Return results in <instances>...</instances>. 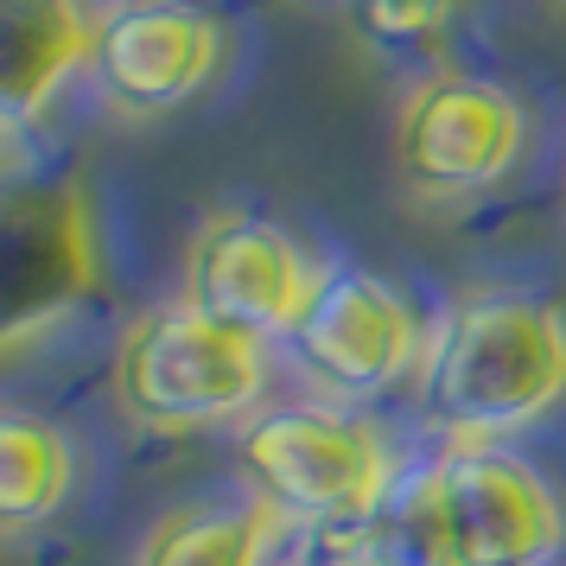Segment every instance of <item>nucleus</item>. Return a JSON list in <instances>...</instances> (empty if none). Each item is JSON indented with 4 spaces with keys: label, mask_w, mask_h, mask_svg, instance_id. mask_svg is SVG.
<instances>
[{
    "label": "nucleus",
    "mask_w": 566,
    "mask_h": 566,
    "mask_svg": "<svg viewBox=\"0 0 566 566\" xmlns=\"http://www.w3.org/2000/svg\"><path fill=\"white\" fill-rule=\"evenodd\" d=\"M471 0H350L357 32L382 57H439L464 27Z\"/></svg>",
    "instance_id": "13"
},
{
    "label": "nucleus",
    "mask_w": 566,
    "mask_h": 566,
    "mask_svg": "<svg viewBox=\"0 0 566 566\" xmlns=\"http://www.w3.org/2000/svg\"><path fill=\"white\" fill-rule=\"evenodd\" d=\"M408 388L439 439L510 446L566 408V306L535 286H464L427 325Z\"/></svg>",
    "instance_id": "1"
},
{
    "label": "nucleus",
    "mask_w": 566,
    "mask_h": 566,
    "mask_svg": "<svg viewBox=\"0 0 566 566\" xmlns=\"http://www.w3.org/2000/svg\"><path fill=\"white\" fill-rule=\"evenodd\" d=\"M318 274L325 268L286 223L242 205L210 210L185 249V300L261 344L293 337V325L306 318L312 293H318Z\"/></svg>",
    "instance_id": "9"
},
{
    "label": "nucleus",
    "mask_w": 566,
    "mask_h": 566,
    "mask_svg": "<svg viewBox=\"0 0 566 566\" xmlns=\"http://www.w3.org/2000/svg\"><path fill=\"white\" fill-rule=\"evenodd\" d=\"M268 350L274 344L210 318L179 293V300L128 318V332L115 337V408L140 433L166 439L255 420L268 376H274Z\"/></svg>",
    "instance_id": "4"
},
{
    "label": "nucleus",
    "mask_w": 566,
    "mask_h": 566,
    "mask_svg": "<svg viewBox=\"0 0 566 566\" xmlns=\"http://www.w3.org/2000/svg\"><path fill=\"white\" fill-rule=\"evenodd\" d=\"M230 64V32L198 0H115L96 13L90 83L108 115L159 122L179 115Z\"/></svg>",
    "instance_id": "8"
},
{
    "label": "nucleus",
    "mask_w": 566,
    "mask_h": 566,
    "mask_svg": "<svg viewBox=\"0 0 566 566\" xmlns=\"http://www.w3.org/2000/svg\"><path fill=\"white\" fill-rule=\"evenodd\" d=\"M242 478L286 528L350 535L395 503V439L344 401H274L242 427Z\"/></svg>",
    "instance_id": "3"
},
{
    "label": "nucleus",
    "mask_w": 566,
    "mask_h": 566,
    "mask_svg": "<svg viewBox=\"0 0 566 566\" xmlns=\"http://www.w3.org/2000/svg\"><path fill=\"white\" fill-rule=\"evenodd\" d=\"M77 439L52 413L0 401V541H27L52 528L77 496Z\"/></svg>",
    "instance_id": "11"
},
{
    "label": "nucleus",
    "mask_w": 566,
    "mask_h": 566,
    "mask_svg": "<svg viewBox=\"0 0 566 566\" xmlns=\"http://www.w3.org/2000/svg\"><path fill=\"white\" fill-rule=\"evenodd\" d=\"M420 350H427V325L408 306V293L350 261H325L306 318L286 337V357L306 376V388L344 408H363L388 388L413 382Z\"/></svg>",
    "instance_id": "7"
},
{
    "label": "nucleus",
    "mask_w": 566,
    "mask_h": 566,
    "mask_svg": "<svg viewBox=\"0 0 566 566\" xmlns=\"http://www.w3.org/2000/svg\"><path fill=\"white\" fill-rule=\"evenodd\" d=\"M108 281L103 223L77 179L0 172V357L57 332Z\"/></svg>",
    "instance_id": "5"
},
{
    "label": "nucleus",
    "mask_w": 566,
    "mask_h": 566,
    "mask_svg": "<svg viewBox=\"0 0 566 566\" xmlns=\"http://www.w3.org/2000/svg\"><path fill=\"white\" fill-rule=\"evenodd\" d=\"M90 0H0V140H27L90 77Z\"/></svg>",
    "instance_id": "10"
},
{
    "label": "nucleus",
    "mask_w": 566,
    "mask_h": 566,
    "mask_svg": "<svg viewBox=\"0 0 566 566\" xmlns=\"http://www.w3.org/2000/svg\"><path fill=\"white\" fill-rule=\"evenodd\" d=\"M395 541L413 566H560L566 496L515 446L446 439L401 490Z\"/></svg>",
    "instance_id": "2"
},
{
    "label": "nucleus",
    "mask_w": 566,
    "mask_h": 566,
    "mask_svg": "<svg viewBox=\"0 0 566 566\" xmlns=\"http://www.w3.org/2000/svg\"><path fill=\"white\" fill-rule=\"evenodd\" d=\"M535 122L510 83L433 64L395 115V179L413 205H478L528 159Z\"/></svg>",
    "instance_id": "6"
},
{
    "label": "nucleus",
    "mask_w": 566,
    "mask_h": 566,
    "mask_svg": "<svg viewBox=\"0 0 566 566\" xmlns=\"http://www.w3.org/2000/svg\"><path fill=\"white\" fill-rule=\"evenodd\" d=\"M286 541V522L255 490L179 503L140 535L134 566H274V547Z\"/></svg>",
    "instance_id": "12"
}]
</instances>
